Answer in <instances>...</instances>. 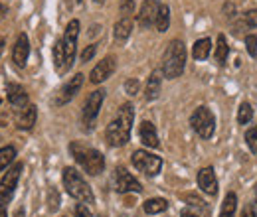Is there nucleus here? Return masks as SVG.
<instances>
[{
    "label": "nucleus",
    "instance_id": "obj_1",
    "mask_svg": "<svg viewBox=\"0 0 257 217\" xmlns=\"http://www.w3.org/2000/svg\"><path fill=\"white\" fill-rule=\"evenodd\" d=\"M133 119H135V111H133V105L125 103L121 109H119V115L115 121H111L107 126V142L111 146H123L127 144L128 138H131V128H133Z\"/></svg>",
    "mask_w": 257,
    "mask_h": 217
},
{
    "label": "nucleus",
    "instance_id": "obj_2",
    "mask_svg": "<svg viewBox=\"0 0 257 217\" xmlns=\"http://www.w3.org/2000/svg\"><path fill=\"white\" fill-rule=\"evenodd\" d=\"M186 65V48L180 40H174L168 44L164 58H162V73L168 79H176L182 75Z\"/></svg>",
    "mask_w": 257,
    "mask_h": 217
},
{
    "label": "nucleus",
    "instance_id": "obj_3",
    "mask_svg": "<svg viewBox=\"0 0 257 217\" xmlns=\"http://www.w3.org/2000/svg\"><path fill=\"white\" fill-rule=\"evenodd\" d=\"M69 150H71L73 158L81 164V168H83L89 176H97L99 172H103V168H105V158H103V154H101L99 150L89 148V146H83V144H79V142H73V144L69 146Z\"/></svg>",
    "mask_w": 257,
    "mask_h": 217
},
{
    "label": "nucleus",
    "instance_id": "obj_4",
    "mask_svg": "<svg viewBox=\"0 0 257 217\" xmlns=\"http://www.w3.org/2000/svg\"><path fill=\"white\" fill-rule=\"evenodd\" d=\"M64 186H65V191L71 197L79 199L81 203H93L95 201L91 187L87 186V182L81 178V174L75 168H65L64 170Z\"/></svg>",
    "mask_w": 257,
    "mask_h": 217
},
{
    "label": "nucleus",
    "instance_id": "obj_5",
    "mask_svg": "<svg viewBox=\"0 0 257 217\" xmlns=\"http://www.w3.org/2000/svg\"><path fill=\"white\" fill-rule=\"evenodd\" d=\"M190 124L196 130V134H200L202 138H212L214 128H216V117L208 107H198L190 117Z\"/></svg>",
    "mask_w": 257,
    "mask_h": 217
},
{
    "label": "nucleus",
    "instance_id": "obj_6",
    "mask_svg": "<svg viewBox=\"0 0 257 217\" xmlns=\"http://www.w3.org/2000/svg\"><path fill=\"white\" fill-rule=\"evenodd\" d=\"M133 166L147 176H157L162 168V160L147 150H137L133 152Z\"/></svg>",
    "mask_w": 257,
    "mask_h": 217
},
{
    "label": "nucleus",
    "instance_id": "obj_7",
    "mask_svg": "<svg viewBox=\"0 0 257 217\" xmlns=\"http://www.w3.org/2000/svg\"><path fill=\"white\" fill-rule=\"evenodd\" d=\"M22 162L14 164L0 180V201L2 203H8L12 197H14V191H16V186H18V178H20V172H22Z\"/></svg>",
    "mask_w": 257,
    "mask_h": 217
},
{
    "label": "nucleus",
    "instance_id": "obj_8",
    "mask_svg": "<svg viewBox=\"0 0 257 217\" xmlns=\"http://www.w3.org/2000/svg\"><path fill=\"white\" fill-rule=\"evenodd\" d=\"M77 36H79V22L77 20H71L65 28V34L62 38V44H64V52H65V65L67 69L73 65L75 60V50H77Z\"/></svg>",
    "mask_w": 257,
    "mask_h": 217
},
{
    "label": "nucleus",
    "instance_id": "obj_9",
    "mask_svg": "<svg viewBox=\"0 0 257 217\" xmlns=\"http://www.w3.org/2000/svg\"><path fill=\"white\" fill-rule=\"evenodd\" d=\"M103 99H105V91L103 89H97L93 93L87 97L85 101V107H83V124L87 128H91L95 123L97 115H99V109L103 105Z\"/></svg>",
    "mask_w": 257,
    "mask_h": 217
},
{
    "label": "nucleus",
    "instance_id": "obj_10",
    "mask_svg": "<svg viewBox=\"0 0 257 217\" xmlns=\"http://www.w3.org/2000/svg\"><path fill=\"white\" fill-rule=\"evenodd\" d=\"M81 85H83V75L81 73H77V75H73L67 83H65L64 87L60 89V93H58V97H56V101H54V105H58V107H62V105H65V103H69L75 95H77V91L81 89Z\"/></svg>",
    "mask_w": 257,
    "mask_h": 217
},
{
    "label": "nucleus",
    "instance_id": "obj_11",
    "mask_svg": "<svg viewBox=\"0 0 257 217\" xmlns=\"http://www.w3.org/2000/svg\"><path fill=\"white\" fill-rule=\"evenodd\" d=\"M115 189L119 193H127V191H141V182L137 178H133L125 168H117L115 170Z\"/></svg>",
    "mask_w": 257,
    "mask_h": 217
},
{
    "label": "nucleus",
    "instance_id": "obj_12",
    "mask_svg": "<svg viewBox=\"0 0 257 217\" xmlns=\"http://www.w3.org/2000/svg\"><path fill=\"white\" fill-rule=\"evenodd\" d=\"M159 8H161V2H159V0H145L143 6H141V12H139V16H137L139 26H141V28H151V26L157 22Z\"/></svg>",
    "mask_w": 257,
    "mask_h": 217
},
{
    "label": "nucleus",
    "instance_id": "obj_13",
    "mask_svg": "<svg viewBox=\"0 0 257 217\" xmlns=\"http://www.w3.org/2000/svg\"><path fill=\"white\" fill-rule=\"evenodd\" d=\"M115 67H117V63H115V58H105V60H101V62H99L95 67H93L91 75H89L91 83H103L105 79H109V77L113 75Z\"/></svg>",
    "mask_w": 257,
    "mask_h": 217
},
{
    "label": "nucleus",
    "instance_id": "obj_14",
    "mask_svg": "<svg viewBox=\"0 0 257 217\" xmlns=\"http://www.w3.org/2000/svg\"><path fill=\"white\" fill-rule=\"evenodd\" d=\"M28 56H30V42H28V36L26 34H20L16 44H14V50H12V60L18 67H24L28 62Z\"/></svg>",
    "mask_w": 257,
    "mask_h": 217
},
{
    "label": "nucleus",
    "instance_id": "obj_15",
    "mask_svg": "<svg viewBox=\"0 0 257 217\" xmlns=\"http://www.w3.org/2000/svg\"><path fill=\"white\" fill-rule=\"evenodd\" d=\"M198 186L208 195H216L218 193V180H216V174H214L212 168H202L198 172Z\"/></svg>",
    "mask_w": 257,
    "mask_h": 217
},
{
    "label": "nucleus",
    "instance_id": "obj_16",
    "mask_svg": "<svg viewBox=\"0 0 257 217\" xmlns=\"http://www.w3.org/2000/svg\"><path fill=\"white\" fill-rule=\"evenodd\" d=\"M139 136H141V142L149 148H159V134H157V128L151 121H143L139 126Z\"/></svg>",
    "mask_w": 257,
    "mask_h": 217
},
{
    "label": "nucleus",
    "instance_id": "obj_17",
    "mask_svg": "<svg viewBox=\"0 0 257 217\" xmlns=\"http://www.w3.org/2000/svg\"><path fill=\"white\" fill-rule=\"evenodd\" d=\"M6 93H8V101H10L14 107H28V93L24 91L22 85L8 83V85H6Z\"/></svg>",
    "mask_w": 257,
    "mask_h": 217
},
{
    "label": "nucleus",
    "instance_id": "obj_18",
    "mask_svg": "<svg viewBox=\"0 0 257 217\" xmlns=\"http://www.w3.org/2000/svg\"><path fill=\"white\" fill-rule=\"evenodd\" d=\"M131 30H133V22H131V18H121V20L115 24V30H113L115 42H117V44L127 42L128 36H131Z\"/></svg>",
    "mask_w": 257,
    "mask_h": 217
},
{
    "label": "nucleus",
    "instance_id": "obj_19",
    "mask_svg": "<svg viewBox=\"0 0 257 217\" xmlns=\"http://www.w3.org/2000/svg\"><path fill=\"white\" fill-rule=\"evenodd\" d=\"M36 119H38V109H36L34 105H28V107L22 111L20 119H18V128L30 130L34 124H36Z\"/></svg>",
    "mask_w": 257,
    "mask_h": 217
},
{
    "label": "nucleus",
    "instance_id": "obj_20",
    "mask_svg": "<svg viewBox=\"0 0 257 217\" xmlns=\"http://www.w3.org/2000/svg\"><path fill=\"white\" fill-rule=\"evenodd\" d=\"M210 50H212V40H208V38L198 40L192 48L194 60H196V62H204V60L210 56Z\"/></svg>",
    "mask_w": 257,
    "mask_h": 217
},
{
    "label": "nucleus",
    "instance_id": "obj_21",
    "mask_svg": "<svg viewBox=\"0 0 257 217\" xmlns=\"http://www.w3.org/2000/svg\"><path fill=\"white\" fill-rule=\"evenodd\" d=\"M161 93V75L159 73H153L147 81V89H145V97L147 101H155Z\"/></svg>",
    "mask_w": 257,
    "mask_h": 217
},
{
    "label": "nucleus",
    "instance_id": "obj_22",
    "mask_svg": "<svg viewBox=\"0 0 257 217\" xmlns=\"http://www.w3.org/2000/svg\"><path fill=\"white\" fill-rule=\"evenodd\" d=\"M143 207H145V211H147L149 215H157V213L166 211L168 201H166V199H162V197H153V199H147Z\"/></svg>",
    "mask_w": 257,
    "mask_h": 217
},
{
    "label": "nucleus",
    "instance_id": "obj_23",
    "mask_svg": "<svg viewBox=\"0 0 257 217\" xmlns=\"http://www.w3.org/2000/svg\"><path fill=\"white\" fill-rule=\"evenodd\" d=\"M235 209H237V195L233 191H229L225 195L224 203H222V213H220V217H233L235 215Z\"/></svg>",
    "mask_w": 257,
    "mask_h": 217
},
{
    "label": "nucleus",
    "instance_id": "obj_24",
    "mask_svg": "<svg viewBox=\"0 0 257 217\" xmlns=\"http://www.w3.org/2000/svg\"><path fill=\"white\" fill-rule=\"evenodd\" d=\"M168 24H170V8H168L166 4H161L155 26H157V30L159 32H166L168 30Z\"/></svg>",
    "mask_w": 257,
    "mask_h": 217
},
{
    "label": "nucleus",
    "instance_id": "obj_25",
    "mask_svg": "<svg viewBox=\"0 0 257 217\" xmlns=\"http://www.w3.org/2000/svg\"><path fill=\"white\" fill-rule=\"evenodd\" d=\"M54 63H56V69H58V71H65V69H67L62 40H60V42H56V46H54Z\"/></svg>",
    "mask_w": 257,
    "mask_h": 217
},
{
    "label": "nucleus",
    "instance_id": "obj_26",
    "mask_svg": "<svg viewBox=\"0 0 257 217\" xmlns=\"http://www.w3.org/2000/svg\"><path fill=\"white\" fill-rule=\"evenodd\" d=\"M227 54H229V48H227V42H225V38L220 34L218 36V46H216V62L220 63V65H224L227 62Z\"/></svg>",
    "mask_w": 257,
    "mask_h": 217
},
{
    "label": "nucleus",
    "instance_id": "obj_27",
    "mask_svg": "<svg viewBox=\"0 0 257 217\" xmlns=\"http://www.w3.org/2000/svg\"><path fill=\"white\" fill-rule=\"evenodd\" d=\"M251 119H253V107L249 103H241L239 105V111H237V123L247 124Z\"/></svg>",
    "mask_w": 257,
    "mask_h": 217
},
{
    "label": "nucleus",
    "instance_id": "obj_28",
    "mask_svg": "<svg viewBox=\"0 0 257 217\" xmlns=\"http://www.w3.org/2000/svg\"><path fill=\"white\" fill-rule=\"evenodd\" d=\"M16 158V148L14 146H4L0 148V170H4L8 164H12Z\"/></svg>",
    "mask_w": 257,
    "mask_h": 217
},
{
    "label": "nucleus",
    "instance_id": "obj_29",
    "mask_svg": "<svg viewBox=\"0 0 257 217\" xmlns=\"http://www.w3.org/2000/svg\"><path fill=\"white\" fill-rule=\"evenodd\" d=\"M245 142H247V146H249V150L257 154V124H253L251 128H247V132H245Z\"/></svg>",
    "mask_w": 257,
    "mask_h": 217
},
{
    "label": "nucleus",
    "instance_id": "obj_30",
    "mask_svg": "<svg viewBox=\"0 0 257 217\" xmlns=\"http://www.w3.org/2000/svg\"><path fill=\"white\" fill-rule=\"evenodd\" d=\"M119 10H121L123 18H128V16L133 14V10H135V0H121Z\"/></svg>",
    "mask_w": 257,
    "mask_h": 217
},
{
    "label": "nucleus",
    "instance_id": "obj_31",
    "mask_svg": "<svg viewBox=\"0 0 257 217\" xmlns=\"http://www.w3.org/2000/svg\"><path fill=\"white\" fill-rule=\"evenodd\" d=\"M245 46L251 58H257V36H247L245 38Z\"/></svg>",
    "mask_w": 257,
    "mask_h": 217
},
{
    "label": "nucleus",
    "instance_id": "obj_32",
    "mask_svg": "<svg viewBox=\"0 0 257 217\" xmlns=\"http://www.w3.org/2000/svg\"><path fill=\"white\" fill-rule=\"evenodd\" d=\"M139 87H141L139 79H128L127 83H125V91H127L128 95H137L139 93Z\"/></svg>",
    "mask_w": 257,
    "mask_h": 217
},
{
    "label": "nucleus",
    "instance_id": "obj_33",
    "mask_svg": "<svg viewBox=\"0 0 257 217\" xmlns=\"http://www.w3.org/2000/svg\"><path fill=\"white\" fill-rule=\"evenodd\" d=\"M243 20H245V24H247V26L257 28V10H249V12H245Z\"/></svg>",
    "mask_w": 257,
    "mask_h": 217
},
{
    "label": "nucleus",
    "instance_id": "obj_34",
    "mask_svg": "<svg viewBox=\"0 0 257 217\" xmlns=\"http://www.w3.org/2000/svg\"><path fill=\"white\" fill-rule=\"evenodd\" d=\"M75 217H93V215H91V211H89L87 205L77 203V205H75Z\"/></svg>",
    "mask_w": 257,
    "mask_h": 217
},
{
    "label": "nucleus",
    "instance_id": "obj_35",
    "mask_svg": "<svg viewBox=\"0 0 257 217\" xmlns=\"http://www.w3.org/2000/svg\"><path fill=\"white\" fill-rule=\"evenodd\" d=\"M50 201H52V203H50V209H52V211H56V209L60 207V195H58V191H56V189H52V191H50Z\"/></svg>",
    "mask_w": 257,
    "mask_h": 217
},
{
    "label": "nucleus",
    "instance_id": "obj_36",
    "mask_svg": "<svg viewBox=\"0 0 257 217\" xmlns=\"http://www.w3.org/2000/svg\"><path fill=\"white\" fill-rule=\"evenodd\" d=\"M95 46H89V48H87V50H83V54H81V62L85 63V62H89V60H91V58H93V56H95Z\"/></svg>",
    "mask_w": 257,
    "mask_h": 217
},
{
    "label": "nucleus",
    "instance_id": "obj_37",
    "mask_svg": "<svg viewBox=\"0 0 257 217\" xmlns=\"http://www.w3.org/2000/svg\"><path fill=\"white\" fill-rule=\"evenodd\" d=\"M241 217H257L255 209H253L251 205H245V207H243V211H241Z\"/></svg>",
    "mask_w": 257,
    "mask_h": 217
},
{
    "label": "nucleus",
    "instance_id": "obj_38",
    "mask_svg": "<svg viewBox=\"0 0 257 217\" xmlns=\"http://www.w3.org/2000/svg\"><path fill=\"white\" fill-rule=\"evenodd\" d=\"M180 217H200V215H196V213H192V211H182V215Z\"/></svg>",
    "mask_w": 257,
    "mask_h": 217
},
{
    "label": "nucleus",
    "instance_id": "obj_39",
    "mask_svg": "<svg viewBox=\"0 0 257 217\" xmlns=\"http://www.w3.org/2000/svg\"><path fill=\"white\" fill-rule=\"evenodd\" d=\"M0 217H6V207L0 203Z\"/></svg>",
    "mask_w": 257,
    "mask_h": 217
},
{
    "label": "nucleus",
    "instance_id": "obj_40",
    "mask_svg": "<svg viewBox=\"0 0 257 217\" xmlns=\"http://www.w3.org/2000/svg\"><path fill=\"white\" fill-rule=\"evenodd\" d=\"M4 12H6V8H4V4H0V18L4 16Z\"/></svg>",
    "mask_w": 257,
    "mask_h": 217
},
{
    "label": "nucleus",
    "instance_id": "obj_41",
    "mask_svg": "<svg viewBox=\"0 0 257 217\" xmlns=\"http://www.w3.org/2000/svg\"><path fill=\"white\" fill-rule=\"evenodd\" d=\"M2 46H4V40L0 38V54H2Z\"/></svg>",
    "mask_w": 257,
    "mask_h": 217
},
{
    "label": "nucleus",
    "instance_id": "obj_42",
    "mask_svg": "<svg viewBox=\"0 0 257 217\" xmlns=\"http://www.w3.org/2000/svg\"><path fill=\"white\" fill-rule=\"evenodd\" d=\"M93 2H97V4H101V2H105V0H93Z\"/></svg>",
    "mask_w": 257,
    "mask_h": 217
},
{
    "label": "nucleus",
    "instance_id": "obj_43",
    "mask_svg": "<svg viewBox=\"0 0 257 217\" xmlns=\"http://www.w3.org/2000/svg\"><path fill=\"white\" fill-rule=\"evenodd\" d=\"M79 2H81V0H79Z\"/></svg>",
    "mask_w": 257,
    "mask_h": 217
},
{
    "label": "nucleus",
    "instance_id": "obj_44",
    "mask_svg": "<svg viewBox=\"0 0 257 217\" xmlns=\"http://www.w3.org/2000/svg\"><path fill=\"white\" fill-rule=\"evenodd\" d=\"M255 193H257V191H255Z\"/></svg>",
    "mask_w": 257,
    "mask_h": 217
}]
</instances>
